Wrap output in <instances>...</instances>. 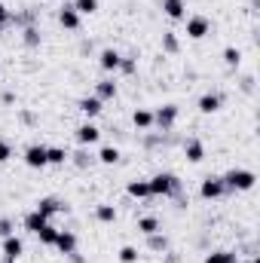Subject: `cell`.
Masks as SVG:
<instances>
[{"label":"cell","mask_w":260,"mask_h":263,"mask_svg":"<svg viewBox=\"0 0 260 263\" xmlns=\"http://www.w3.org/2000/svg\"><path fill=\"white\" fill-rule=\"evenodd\" d=\"M147 184H150V196H162V199L181 196V181H178L175 175H169V172H159V175H153Z\"/></svg>","instance_id":"6da1fadb"},{"label":"cell","mask_w":260,"mask_h":263,"mask_svg":"<svg viewBox=\"0 0 260 263\" xmlns=\"http://www.w3.org/2000/svg\"><path fill=\"white\" fill-rule=\"evenodd\" d=\"M220 181H224V187H227V190H239V193H245V190H251V187H254L257 175H254L251 168H230Z\"/></svg>","instance_id":"7a4b0ae2"},{"label":"cell","mask_w":260,"mask_h":263,"mask_svg":"<svg viewBox=\"0 0 260 263\" xmlns=\"http://www.w3.org/2000/svg\"><path fill=\"white\" fill-rule=\"evenodd\" d=\"M178 117H181V107H178V104H162V107L153 114V126L162 129V132H172L175 123H178Z\"/></svg>","instance_id":"3957f363"},{"label":"cell","mask_w":260,"mask_h":263,"mask_svg":"<svg viewBox=\"0 0 260 263\" xmlns=\"http://www.w3.org/2000/svg\"><path fill=\"white\" fill-rule=\"evenodd\" d=\"M25 165H28V168H46V165H49V162H46V147H43V144L25 147Z\"/></svg>","instance_id":"277c9868"},{"label":"cell","mask_w":260,"mask_h":263,"mask_svg":"<svg viewBox=\"0 0 260 263\" xmlns=\"http://www.w3.org/2000/svg\"><path fill=\"white\" fill-rule=\"evenodd\" d=\"M208 31H211V22H208L205 15H190V18H187V37H190V40H202Z\"/></svg>","instance_id":"5b68a950"},{"label":"cell","mask_w":260,"mask_h":263,"mask_svg":"<svg viewBox=\"0 0 260 263\" xmlns=\"http://www.w3.org/2000/svg\"><path fill=\"white\" fill-rule=\"evenodd\" d=\"M224 193H227V187H224L220 178H205L202 187H199V196L202 199H220Z\"/></svg>","instance_id":"8992f818"},{"label":"cell","mask_w":260,"mask_h":263,"mask_svg":"<svg viewBox=\"0 0 260 263\" xmlns=\"http://www.w3.org/2000/svg\"><path fill=\"white\" fill-rule=\"evenodd\" d=\"M34 211H40L43 217H52V214H67V205L65 202H59V199H52V196H46V199H40L37 202V208Z\"/></svg>","instance_id":"52a82bcc"},{"label":"cell","mask_w":260,"mask_h":263,"mask_svg":"<svg viewBox=\"0 0 260 263\" xmlns=\"http://www.w3.org/2000/svg\"><path fill=\"white\" fill-rule=\"evenodd\" d=\"M0 248H3V257H6V260H18V257H22V251H25V242L12 233V236H6V239H3V245H0Z\"/></svg>","instance_id":"ba28073f"},{"label":"cell","mask_w":260,"mask_h":263,"mask_svg":"<svg viewBox=\"0 0 260 263\" xmlns=\"http://www.w3.org/2000/svg\"><path fill=\"white\" fill-rule=\"evenodd\" d=\"M120 49H101V55H98V65H101V70H107V73H117V67H120Z\"/></svg>","instance_id":"9c48e42d"},{"label":"cell","mask_w":260,"mask_h":263,"mask_svg":"<svg viewBox=\"0 0 260 263\" xmlns=\"http://www.w3.org/2000/svg\"><path fill=\"white\" fill-rule=\"evenodd\" d=\"M59 22H62V28H67V31H77L80 28V12L73 9V3H65L59 9Z\"/></svg>","instance_id":"30bf717a"},{"label":"cell","mask_w":260,"mask_h":263,"mask_svg":"<svg viewBox=\"0 0 260 263\" xmlns=\"http://www.w3.org/2000/svg\"><path fill=\"white\" fill-rule=\"evenodd\" d=\"M98 138H101V129H98L95 123H83V126L77 129V141H80L83 147H89V144H98Z\"/></svg>","instance_id":"8fae6325"},{"label":"cell","mask_w":260,"mask_h":263,"mask_svg":"<svg viewBox=\"0 0 260 263\" xmlns=\"http://www.w3.org/2000/svg\"><path fill=\"white\" fill-rule=\"evenodd\" d=\"M55 248L62 251V254H73L77 251V236L70 233V230H59V236H55Z\"/></svg>","instance_id":"7c38bea8"},{"label":"cell","mask_w":260,"mask_h":263,"mask_svg":"<svg viewBox=\"0 0 260 263\" xmlns=\"http://www.w3.org/2000/svg\"><path fill=\"white\" fill-rule=\"evenodd\" d=\"M77 107H80V114H83V117L95 120V117L104 110V101H98V98L92 95V98H80V104H77Z\"/></svg>","instance_id":"4fadbf2b"},{"label":"cell","mask_w":260,"mask_h":263,"mask_svg":"<svg viewBox=\"0 0 260 263\" xmlns=\"http://www.w3.org/2000/svg\"><path fill=\"white\" fill-rule=\"evenodd\" d=\"M95 98L98 101H114L117 98V83L114 80H98L95 83Z\"/></svg>","instance_id":"5bb4252c"},{"label":"cell","mask_w":260,"mask_h":263,"mask_svg":"<svg viewBox=\"0 0 260 263\" xmlns=\"http://www.w3.org/2000/svg\"><path fill=\"white\" fill-rule=\"evenodd\" d=\"M184 156H187L190 162H202V159H205V144H202L199 138H190V141L184 144Z\"/></svg>","instance_id":"9a60e30c"},{"label":"cell","mask_w":260,"mask_h":263,"mask_svg":"<svg viewBox=\"0 0 260 263\" xmlns=\"http://www.w3.org/2000/svg\"><path fill=\"white\" fill-rule=\"evenodd\" d=\"M162 12H165L169 18H175V22H181V18H187V9H184V0H162Z\"/></svg>","instance_id":"2e32d148"},{"label":"cell","mask_w":260,"mask_h":263,"mask_svg":"<svg viewBox=\"0 0 260 263\" xmlns=\"http://www.w3.org/2000/svg\"><path fill=\"white\" fill-rule=\"evenodd\" d=\"M220 104H224V98L214 95V92H205V95L199 98V110H202V114H217Z\"/></svg>","instance_id":"e0dca14e"},{"label":"cell","mask_w":260,"mask_h":263,"mask_svg":"<svg viewBox=\"0 0 260 263\" xmlns=\"http://www.w3.org/2000/svg\"><path fill=\"white\" fill-rule=\"evenodd\" d=\"M46 223H49V217H43L40 211H28V214H25V230H28V233H34V236H37Z\"/></svg>","instance_id":"ac0fdd59"},{"label":"cell","mask_w":260,"mask_h":263,"mask_svg":"<svg viewBox=\"0 0 260 263\" xmlns=\"http://www.w3.org/2000/svg\"><path fill=\"white\" fill-rule=\"evenodd\" d=\"M132 123H135V129H153V110L138 107V110L132 114Z\"/></svg>","instance_id":"d6986e66"},{"label":"cell","mask_w":260,"mask_h":263,"mask_svg":"<svg viewBox=\"0 0 260 263\" xmlns=\"http://www.w3.org/2000/svg\"><path fill=\"white\" fill-rule=\"evenodd\" d=\"M67 159H70V153L65 147H46V162L49 165H65Z\"/></svg>","instance_id":"ffe728a7"},{"label":"cell","mask_w":260,"mask_h":263,"mask_svg":"<svg viewBox=\"0 0 260 263\" xmlns=\"http://www.w3.org/2000/svg\"><path fill=\"white\" fill-rule=\"evenodd\" d=\"M138 233H141V236H153V233H159V220H156L153 214L141 217V220H138Z\"/></svg>","instance_id":"44dd1931"},{"label":"cell","mask_w":260,"mask_h":263,"mask_svg":"<svg viewBox=\"0 0 260 263\" xmlns=\"http://www.w3.org/2000/svg\"><path fill=\"white\" fill-rule=\"evenodd\" d=\"M144 239H147V248H150V251H159V254H162V251H169V239L162 236V230H159V233H153V236H144Z\"/></svg>","instance_id":"7402d4cb"},{"label":"cell","mask_w":260,"mask_h":263,"mask_svg":"<svg viewBox=\"0 0 260 263\" xmlns=\"http://www.w3.org/2000/svg\"><path fill=\"white\" fill-rule=\"evenodd\" d=\"M126 193L135 199H150V184L147 181H132L129 187H126Z\"/></svg>","instance_id":"603a6c76"},{"label":"cell","mask_w":260,"mask_h":263,"mask_svg":"<svg viewBox=\"0 0 260 263\" xmlns=\"http://www.w3.org/2000/svg\"><path fill=\"white\" fill-rule=\"evenodd\" d=\"M98 162H104V165H117V162H120V150L110 147V144L101 147V150H98Z\"/></svg>","instance_id":"cb8c5ba5"},{"label":"cell","mask_w":260,"mask_h":263,"mask_svg":"<svg viewBox=\"0 0 260 263\" xmlns=\"http://www.w3.org/2000/svg\"><path fill=\"white\" fill-rule=\"evenodd\" d=\"M205 263H239V257H236V251H211Z\"/></svg>","instance_id":"d4e9b609"},{"label":"cell","mask_w":260,"mask_h":263,"mask_svg":"<svg viewBox=\"0 0 260 263\" xmlns=\"http://www.w3.org/2000/svg\"><path fill=\"white\" fill-rule=\"evenodd\" d=\"M22 40H25V46H31V49H37V46H40V31H37L34 25H28V28L22 31Z\"/></svg>","instance_id":"484cf974"},{"label":"cell","mask_w":260,"mask_h":263,"mask_svg":"<svg viewBox=\"0 0 260 263\" xmlns=\"http://www.w3.org/2000/svg\"><path fill=\"white\" fill-rule=\"evenodd\" d=\"M95 217H98L101 223H114V220H117V208H114V205H98V208H95Z\"/></svg>","instance_id":"4316f807"},{"label":"cell","mask_w":260,"mask_h":263,"mask_svg":"<svg viewBox=\"0 0 260 263\" xmlns=\"http://www.w3.org/2000/svg\"><path fill=\"white\" fill-rule=\"evenodd\" d=\"M162 49H165V52H172V55L181 49V43H178V34H175V31H165V34H162Z\"/></svg>","instance_id":"83f0119b"},{"label":"cell","mask_w":260,"mask_h":263,"mask_svg":"<svg viewBox=\"0 0 260 263\" xmlns=\"http://www.w3.org/2000/svg\"><path fill=\"white\" fill-rule=\"evenodd\" d=\"M73 9L80 15H92V12H98V0H73Z\"/></svg>","instance_id":"f1b7e54d"},{"label":"cell","mask_w":260,"mask_h":263,"mask_svg":"<svg viewBox=\"0 0 260 263\" xmlns=\"http://www.w3.org/2000/svg\"><path fill=\"white\" fill-rule=\"evenodd\" d=\"M55 236H59V230H55L52 223H46V227H43V230L37 233V239H40L43 245H55Z\"/></svg>","instance_id":"f546056e"},{"label":"cell","mask_w":260,"mask_h":263,"mask_svg":"<svg viewBox=\"0 0 260 263\" xmlns=\"http://www.w3.org/2000/svg\"><path fill=\"white\" fill-rule=\"evenodd\" d=\"M224 62L230 67H239L242 65V52H239L236 46H227V49H224Z\"/></svg>","instance_id":"4dcf8cb0"},{"label":"cell","mask_w":260,"mask_h":263,"mask_svg":"<svg viewBox=\"0 0 260 263\" xmlns=\"http://www.w3.org/2000/svg\"><path fill=\"white\" fill-rule=\"evenodd\" d=\"M117 70H120V73H126V77H129V73H135V70H138V62H135V55H123Z\"/></svg>","instance_id":"1f68e13d"},{"label":"cell","mask_w":260,"mask_h":263,"mask_svg":"<svg viewBox=\"0 0 260 263\" xmlns=\"http://www.w3.org/2000/svg\"><path fill=\"white\" fill-rule=\"evenodd\" d=\"M138 248L135 245H126V248H120V263H138Z\"/></svg>","instance_id":"d6a6232c"},{"label":"cell","mask_w":260,"mask_h":263,"mask_svg":"<svg viewBox=\"0 0 260 263\" xmlns=\"http://www.w3.org/2000/svg\"><path fill=\"white\" fill-rule=\"evenodd\" d=\"M73 162H77V165H80V168H86V165H89V162H92V156H89V153H86V150H80V153H73Z\"/></svg>","instance_id":"836d02e7"},{"label":"cell","mask_w":260,"mask_h":263,"mask_svg":"<svg viewBox=\"0 0 260 263\" xmlns=\"http://www.w3.org/2000/svg\"><path fill=\"white\" fill-rule=\"evenodd\" d=\"M6 236H12V220L0 217V239H6Z\"/></svg>","instance_id":"e575fe53"},{"label":"cell","mask_w":260,"mask_h":263,"mask_svg":"<svg viewBox=\"0 0 260 263\" xmlns=\"http://www.w3.org/2000/svg\"><path fill=\"white\" fill-rule=\"evenodd\" d=\"M12 156V147H9V141H0V162H6Z\"/></svg>","instance_id":"d590c367"},{"label":"cell","mask_w":260,"mask_h":263,"mask_svg":"<svg viewBox=\"0 0 260 263\" xmlns=\"http://www.w3.org/2000/svg\"><path fill=\"white\" fill-rule=\"evenodd\" d=\"M9 22H12V12H9V9H6L3 3H0V28H6Z\"/></svg>","instance_id":"8d00e7d4"},{"label":"cell","mask_w":260,"mask_h":263,"mask_svg":"<svg viewBox=\"0 0 260 263\" xmlns=\"http://www.w3.org/2000/svg\"><path fill=\"white\" fill-rule=\"evenodd\" d=\"M67 260H70V263H86V257H83V254H77V251H73V254H67Z\"/></svg>","instance_id":"74e56055"},{"label":"cell","mask_w":260,"mask_h":263,"mask_svg":"<svg viewBox=\"0 0 260 263\" xmlns=\"http://www.w3.org/2000/svg\"><path fill=\"white\" fill-rule=\"evenodd\" d=\"M0 263H18V260H6V257H3V260H0Z\"/></svg>","instance_id":"f35d334b"},{"label":"cell","mask_w":260,"mask_h":263,"mask_svg":"<svg viewBox=\"0 0 260 263\" xmlns=\"http://www.w3.org/2000/svg\"><path fill=\"white\" fill-rule=\"evenodd\" d=\"M242 263H257V260H242Z\"/></svg>","instance_id":"ab89813d"}]
</instances>
